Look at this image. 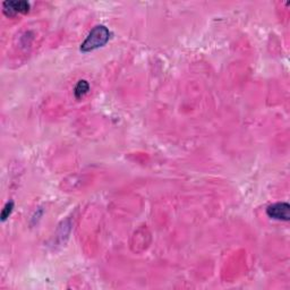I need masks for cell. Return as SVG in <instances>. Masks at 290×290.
I'll return each instance as SVG.
<instances>
[{"mask_svg":"<svg viewBox=\"0 0 290 290\" xmlns=\"http://www.w3.org/2000/svg\"><path fill=\"white\" fill-rule=\"evenodd\" d=\"M110 39V32L106 26L99 25L95 26L92 31L89 33L88 38L81 44V51L90 52L95 49L101 48Z\"/></svg>","mask_w":290,"mask_h":290,"instance_id":"cell-1","label":"cell"},{"mask_svg":"<svg viewBox=\"0 0 290 290\" xmlns=\"http://www.w3.org/2000/svg\"><path fill=\"white\" fill-rule=\"evenodd\" d=\"M267 213L270 218L276 219V220H284L288 221L290 218V206L288 203L281 202L272 204L267 209Z\"/></svg>","mask_w":290,"mask_h":290,"instance_id":"cell-2","label":"cell"},{"mask_svg":"<svg viewBox=\"0 0 290 290\" xmlns=\"http://www.w3.org/2000/svg\"><path fill=\"white\" fill-rule=\"evenodd\" d=\"M30 9V3L27 1H6L3 2V11L8 16H13L17 13H27Z\"/></svg>","mask_w":290,"mask_h":290,"instance_id":"cell-3","label":"cell"},{"mask_svg":"<svg viewBox=\"0 0 290 290\" xmlns=\"http://www.w3.org/2000/svg\"><path fill=\"white\" fill-rule=\"evenodd\" d=\"M90 90V85L89 83L86 82L85 80H82L77 83L75 90H74V94H75V98L76 99H81L82 97H84V95L89 92Z\"/></svg>","mask_w":290,"mask_h":290,"instance_id":"cell-4","label":"cell"},{"mask_svg":"<svg viewBox=\"0 0 290 290\" xmlns=\"http://www.w3.org/2000/svg\"><path fill=\"white\" fill-rule=\"evenodd\" d=\"M13 209H14V203L8 202L7 204L5 205V208L2 209V212H1V220L2 221H5L7 218H9L10 213L13 212Z\"/></svg>","mask_w":290,"mask_h":290,"instance_id":"cell-5","label":"cell"}]
</instances>
